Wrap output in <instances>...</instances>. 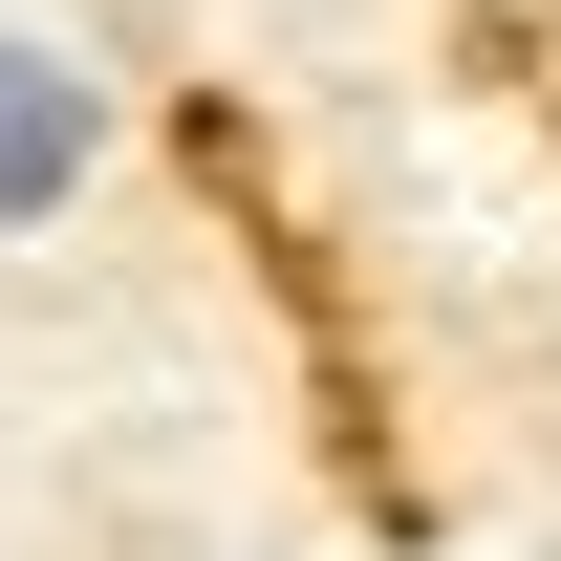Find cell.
<instances>
[{"label":"cell","instance_id":"obj_1","mask_svg":"<svg viewBox=\"0 0 561 561\" xmlns=\"http://www.w3.org/2000/svg\"><path fill=\"white\" fill-rule=\"evenodd\" d=\"M66 173H87V66L0 44V216H66Z\"/></svg>","mask_w":561,"mask_h":561}]
</instances>
